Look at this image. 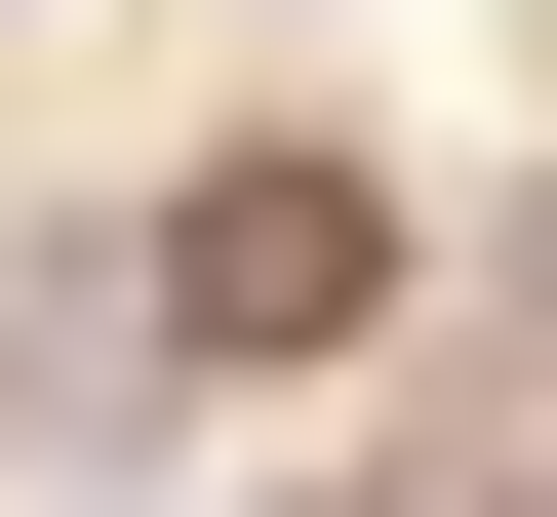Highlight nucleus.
<instances>
[{
    "instance_id": "f257e3e1",
    "label": "nucleus",
    "mask_w": 557,
    "mask_h": 517,
    "mask_svg": "<svg viewBox=\"0 0 557 517\" xmlns=\"http://www.w3.org/2000/svg\"><path fill=\"white\" fill-rule=\"evenodd\" d=\"M120 319H160V358H359V319H398V199H359V160H199Z\"/></svg>"
}]
</instances>
